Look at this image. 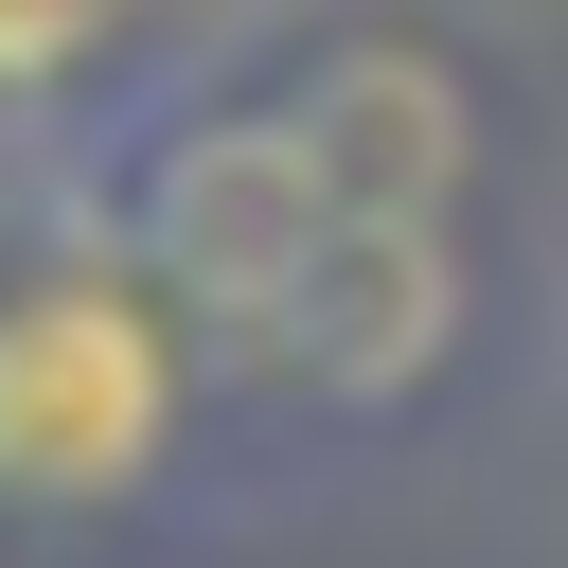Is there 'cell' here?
Here are the masks:
<instances>
[{
	"mask_svg": "<svg viewBox=\"0 0 568 568\" xmlns=\"http://www.w3.org/2000/svg\"><path fill=\"white\" fill-rule=\"evenodd\" d=\"M195 302L124 231H0V515L89 532L124 515L195 426Z\"/></svg>",
	"mask_w": 568,
	"mask_h": 568,
	"instance_id": "cell-1",
	"label": "cell"
},
{
	"mask_svg": "<svg viewBox=\"0 0 568 568\" xmlns=\"http://www.w3.org/2000/svg\"><path fill=\"white\" fill-rule=\"evenodd\" d=\"M124 18H142V0H0V124L71 106V89L124 53Z\"/></svg>",
	"mask_w": 568,
	"mask_h": 568,
	"instance_id": "cell-2",
	"label": "cell"
}]
</instances>
